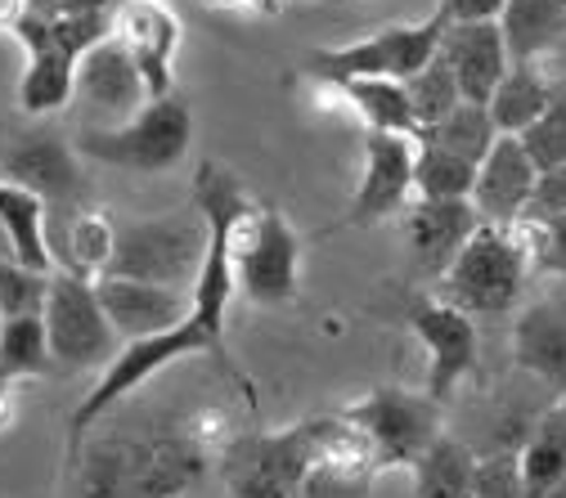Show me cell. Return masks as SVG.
<instances>
[{
    "label": "cell",
    "instance_id": "cell-1",
    "mask_svg": "<svg viewBox=\"0 0 566 498\" xmlns=\"http://www.w3.org/2000/svg\"><path fill=\"white\" fill-rule=\"evenodd\" d=\"M202 441L193 432L104 441L86 454L82 498H176L202 476Z\"/></svg>",
    "mask_w": 566,
    "mask_h": 498
},
{
    "label": "cell",
    "instance_id": "cell-2",
    "mask_svg": "<svg viewBox=\"0 0 566 498\" xmlns=\"http://www.w3.org/2000/svg\"><path fill=\"white\" fill-rule=\"evenodd\" d=\"M535 274V256L522 243L517 225H476L454 265L437 278V297L459 306L472 319H494L517 310L526 283Z\"/></svg>",
    "mask_w": 566,
    "mask_h": 498
},
{
    "label": "cell",
    "instance_id": "cell-3",
    "mask_svg": "<svg viewBox=\"0 0 566 498\" xmlns=\"http://www.w3.org/2000/svg\"><path fill=\"white\" fill-rule=\"evenodd\" d=\"M202 256H207V216L198 206H189V211H171V216L117 221V247L108 274L163 283V288H193Z\"/></svg>",
    "mask_w": 566,
    "mask_h": 498
},
{
    "label": "cell",
    "instance_id": "cell-4",
    "mask_svg": "<svg viewBox=\"0 0 566 498\" xmlns=\"http://www.w3.org/2000/svg\"><path fill=\"white\" fill-rule=\"evenodd\" d=\"M193 139V113L180 95L149 99L130 121L122 126H91L77 135V153L104 167L139 171V176H158L171 171Z\"/></svg>",
    "mask_w": 566,
    "mask_h": 498
},
{
    "label": "cell",
    "instance_id": "cell-5",
    "mask_svg": "<svg viewBox=\"0 0 566 498\" xmlns=\"http://www.w3.org/2000/svg\"><path fill=\"white\" fill-rule=\"evenodd\" d=\"M230 252H234L239 293L248 301L289 306L297 297V288H302V239L283 211L248 202L234 216Z\"/></svg>",
    "mask_w": 566,
    "mask_h": 498
},
{
    "label": "cell",
    "instance_id": "cell-6",
    "mask_svg": "<svg viewBox=\"0 0 566 498\" xmlns=\"http://www.w3.org/2000/svg\"><path fill=\"white\" fill-rule=\"evenodd\" d=\"M450 19L437 6L422 23H396L382 28L365 41H350V45H333V50H315L306 59V73L324 86L350 82V77H396L409 82L413 73H422L437 54H441V36H446Z\"/></svg>",
    "mask_w": 566,
    "mask_h": 498
},
{
    "label": "cell",
    "instance_id": "cell-7",
    "mask_svg": "<svg viewBox=\"0 0 566 498\" xmlns=\"http://www.w3.org/2000/svg\"><path fill=\"white\" fill-rule=\"evenodd\" d=\"M45 332H50V350L54 364L63 373H82V369H108L122 350L117 328L108 324L95 278L54 269L50 278V297H45Z\"/></svg>",
    "mask_w": 566,
    "mask_h": 498
},
{
    "label": "cell",
    "instance_id": "cell-8",
    "mask_svg": "<svg viewBox=\"0 0 566 498\" xmlns=\"http://www.w3.org/2000/svg\"><path fill=\"white\" fill-rule=\"evenodd\" d=\"M360 432L374 441L378 467H413L441 432H446V404L428 391H405V386H378L365 400L342 409Z\"/></svg>",
    "mask_w": 566,
    "mask_h": 498
},
{
    "label": "cell",
    "instance_id": "cell-9",
    "mask_svg": "<svg viewBox=\"0 0 566 498\" xmlns=\"http://www.w3.org/2000/svg\"><path fill=\"white\" fill-rule=\"evenodd\" d=\"M311 471V422L289 432L234 436L221 449V476L234 498H302Z\"/></svg>",
    "mask_w": 566,
    "mask_h": 498
},
{
    "label": "cell",
    "instance_id": "cell-10",
    "mask_svg": "<svg viewBox=\"0 0 566 498\" xmlns=\"http://www.w3.org/2000/svg\"><path fill=\"white\" fill-rule=\"evenodd\" d=\"M413 153H418L413 135L365 130V176L346 206V225L369 230L387 216H400L413 193Z\"/></svg>",
    "mask_w": 566,
    "mask_h": 498
},
{
    "label": "cell",
    "instance_id": "cell-11",
    "mask_svg": "<svg viewBox=\"0 0 566 498\" xmlns=\"http://www.w3.org/2000/svg\"><path fill=\"white\" fill-rule=\"evenodd\" d=\"M409 328L422 341V350H428V386L422 391L441 404H450L459 382H468L476 373V324H472V315L432 297V301H418L409 310Z\"/></svg>",
    "mask_w": 566,
    "mask_h": 498
},
{
    "label": "cell",
    "instance_id": "cell-12",
    "mask_svg": "<svg viewBox=\"0 0 566 498\" xmlns=\"http://www.w3.org/2000/svg\"><path fill=\"white\" fill-rule=\"evenodd\" d=\"M95 293H99V306H104L108 324L117 328L122 346L171 332L193 315V293L189 288H163V283L104 274V278H95Z\"/></svg>",
    "mask_w": 566,
    "mask_h": 498
},
{
    "label": "cell",
    "instance_id": "cell-13",
    "mask_svg": "<svg viewBox=\"0 0 566 498\" xmlns=\"http://www.w3.org/2000/svg\"><path fill=\"white\" fill-rule=\"evenodd\" d=\"M73 95L86 108L104 113L113 126H122V121H130L139 108L149 104V82L135 67L130 50L117 36H104V41H95L82 54V63H77V91Z\"/></svg>",
    "mask_w": 566,
    "mask_h": 498
},
{
    "label": "cell",
    "instance_id": "cell-14",
    "mask_svg": "<svg viewBox=\"0 0 566 498\" xmlns=\"http://www.w3.org/2000/svg\"><path fill=\"white\" fill-rule=\"evenodd\" d=\"M77 145L36 130L23 135L19 145L6 153V180L32 189L36 198H45V206H86V180L77 167Z\"/></svg>",
    "mask_w": 566,
    "mask_h": 498
},
{
    "label": "cell",
    "instance_id": "cell-15",
    "mask_svg": "<svg viewBox=\"0 0 566 498\" xmlns=\"http://www.w3.org/2000/svg\"><path fill=\"white\" fill-rule=\"evenodd\" d=\"M539 167L526 153L522 135H500L490 145V153L476 167V184H472V206L485 225H513L526 216V202L535 193Z\"/></svg>",
    "mask_w": 566,
    "mask_h": 498
},
{
    "label": "cell",
    "instance_id": "cell-16",
    "mask_svg": "<svg viewBox=\"0 0 566 498\" xmlns=\"http://www.w3.org/2000/svg\"><path fill=\"white\" fill-rule=\"evenodd\" d=\"M476 225H481V216H476L472 198H413L405 206L409 252H413L418 269L432 278H441L454 265V256L476 234Z\"/></svg>",
    "mask_w": 566,
    "mask_h": 498
},
{
    "label": "cell",
    "instance_id": "cell-17",
    "mask_svg": "<svg viewBox=\"0 0 566 498\" xmlns=\"http://www.w3.org/2000/svg\"><path fill=\"white\" fill-rule=\"evenodd\" d=\"M113 36L130 50L135 67L149 82V99H167L171 95V63H176V45H180V23L167 6L158 0H126L117 6V28Z\"/></svg>",
    "mask_w": 566,
    "mask_h": 498
},
{
    "label": "cell",
    "instance_id": "cell-18",
    "mask_svg": "<svg viewBox=\"0 0 566 498\" xmlns=\"http://www.w3.org/2000/svg\"><path fill=\"white\" fill-rule=\"evenodd\" d=\"M441 59L454 67L459 91L468 104H490L494 86L504 82V73L513 67L509 41L500 19H485V23H450L441 36Z\"/></svg>",
    "mask_w": 566,
    "mask_h": 498
},
{
    "label": "cell",
    "instance_id": "cell-19",
    "mask_svg": "<svg viewBox=\"0 0 566 498\" xmlns=\"http://www.w3.org/2000/svg\"><path fill=\"white\" fill-rule=\"evenodd\" d=\"M117 247V221L95 206H50V256L54 269L99 278Z\"/></svg>",
    "mask_w": 566,
    "mask_h": 498
},
{
    "label": "cell",
    "instance_id": "cell-20",
    "mask_svg": "<svg viewBox=\"0 0 566 498\" xmlns=\"http://www.w3.org/2000/svg\"><path fill=\"white\" fill-rule=\"evenodd\" d=\"M513 354H517V369L535 373L557 395H566V297L539 301L517 319Z\"/></svg>",
    "mask_w": 566,
    "mask_h": 498
},
{
    "label": "cell",
    "instance_id": "cell-21",
    "mask_svg": "<svg viewBox=\"0 0 566 498\" xmlns=\"http://www.w3.org/2000/svg\"><path fill=\"white\" fill-rule=\"evenodd\" d=\"M500 28L513 63H539L548 50L566 45V0H509Z\"/></svg>",
    "mask_w": 566,
    "mask_h": 498
},
{
    "label": "cell",
    "instance_id": "cell-22",
    "mask_svg": "<svg viewBox=\"0 0 566 498\" xmlns=\"http://www.w3.org/2000/svg\"><path fill=\"white\" fill-rule=\"evenodd\" d=\"M0 221L10 230L14 256L32 269L54 274V256H50V206L45 198H36L32 189L14 184V180H0Z\"/></svg>",
    "mask_w": 566,
    "mask_h": 498
},
{
    "label": "cell",
    "instance_id": "cell-23",
    "mask_svg": "<svg viewBox=\"0 0 566 498\" xmlns=\"http://www.w3.org/2000/svg\"><path fill=\"white\" fill-rule=\"evenodd\" d=\"M548 99H553V77L544 67L539 63H513L504 73V82L494 86L485 108H490L494 126H500V135H522L544 117Z\"/></svg>",
    "mask_w": 566,
    "mask_h": 498
},
{
    "label": "cell",
    "instance_id": "cell-24",
    "mask_svg": "<svg viewBox=\"0 0 566 498\" xmlns=\"http://www.w3.org/2000/svg\"><path fill=\"white\" fill-rule=\"evenodd\" d=\"M409 471H413V498H472L476 449L441 432Z\"/></svg>",
    "mask_w": 566,
    "mask_h": 498
},
{
    "label": "cell",
    "instance_id": "cell-25",
    "mask_svg": "<svg viewBox=\"0 0 566 498\" xmlns=\"http://www.w3.org/2000/svg\"><path fill=\"white\" fill-rule=\"evenodd\" d=\"M333 91L360 113L365 130H391V135H413L418 139V121H413L405 82H396V77H350V82H337Z\"/></svg>",
    "mask_w": 566,
    "mask_h": 498
},
{
    "label": "cell",
    "instance_id": "cell-26",
    "mask_svg": "<svg viewBox=\"0 0 566 498\" xmlns=\"http://www.w3.org/2000/svg\"><path fill=\"white\" fill-rule=\"evenodd\" d=\"M54 350L45 332V315H19L0 319V382H23V378H50Z\"/></svg>",
    "mask_w": 566,
    "mask_h": 498
},
{
    "label": "cell",
    "instance_id": "cell-27",
    "mask_svg": "<svg viewBox=\"0 0 566 498\" xmlns=\"http://www.w3.org/2000/svg\"><path fill=\"white\" fill-rule=\"evenodd\" d=\"M418 139H422V145L450 149V153H459V158H468V162L481 167V158L490 153V145L500 139V126H494V117H490L485 104H468V99H463L446 121L428 126Z\"/></svg>",
    "mask_w": 566,
    "mask_h": 498
},
{
    "label": "cell",
    "instance_id": "cell-28",
    "mask_svg": "<svg viewBox=\"0 0 566 498\" xmlns=\"http://www.w3.org/2000/svg\"><path fill=\"white\" fill-rule=\"evenodd\" d=\"M472 184H476V162L418 139V153H413V193L418 198H472Z\"/></svg>",
    "mask_w": 566,
    "mask_h": 498
},
{
    "label": "cell",
    "instance_id": "cell-29",
    "mask_svg": "<svg viewBox=\"0 0 566 498\" xmlns=\"http://www.w3.org/2000/svg\"><path fill=\"white\" fill-rule=\"evenodd\" d=\"M405 91H409V108H413V121H418V135L428 130V126H437V121H446L459 104H463V91H459V77H454V67L437 54L422 73H413L409 82H405Z\"/></svg>",
    "mask_w": 566,
    "mask_h": 498
},
{
    "label": "cell",
    "instance_id": "cell-30",
    "mask_svg": "<svg viewBox=\"0 0 566 498\" xmlns=\"http://www.w3.org/2000/svg\"><path fill=\"white\" fill-rule=\"evenodd\" d=\"M50 278L45 269H32L23 261H0V319H19V315H41L50 297Z\"/></svg>",
    "mask_w": 566,
    "mask_h": 498
},
{
    "label": "cell",
    "instance_id": "cell-31",
    "mask_svg": "<svg viewBox=\"0 0 566 498\" xmlns=\"http://www.w3.org/2000/svg\"><path fill=\"white\" fill-rule=\"evenodd\" d=\"M522 145H526V153L535 158L539 171L566 167V77L553 82V99H548L544 117L531 130H522Z\"/></svg>",
    "mask_w": 566,
    "mask_h": 498
},
{
    "label": "cell",
    "instance_id": "cell-32",
    "mask_svg": "<svg viewBox=\"0 0 566 498\" xmlns=\"http://www.w3.org/2000/svg\"><path fill=\"white\" fill-rule=\"evenodd\" d=\"M472 498H526V471L517 449H490L476 454Z\"/></svg>",
    "mask_w": 566,
    "mask_h": 498
},
{
    "label": "cell",
    "instance_id": "cell-33",
    "mask_svg": "<svg viewBox=\"0 0 566 498\" xmlns=\"http://www.w3.org/2000/svg\"><path fill=\"white\" fill-rule=\"evenodd\" d=\"M557 216H566V167L539 171L535 193H531V202H526V221L548 225V221H557Z\"/></svg>",
    "mask_w": 566,
    "mask_h": 498
},
{
    "label": "cell",
    "instance_id": "cell-34",
    "mask_svg": "<svg viewBox=\"0 0 566 498\" xmlns=\"http://www.w3.org/2000/svg\"><path fill=\"white\" fill-rule=\"evenodd\" d=\"M539 225V221H535ZM539 274L566 278V216L539 225Z\"/></svg>",
    "mask_w": 566,
    "mask_h": 498
},
{
    "label": "cell",
    "instance_id": "cell-35",
    "mask_svg": "<svg viewBox=\"0 0 566 498\" xmlns=\"http://www.w3.org/2000/svg\"><path fill=\"white\" fill-rule=\"evenodd\" d=\"M446 10L450 23H485V19H500L509 0H437Z\"/></svg>",
    "mask_w": 566,
    "mask_h": 498
},
{
    "label": "cell",
    "instance_id": "cell-36",
    "mask_svg": "<svg viewBox=\"0 0 566 498\" xmlns=\"http://www.w3.org/2000/svg\"><path fill=\"white\" fill-rule=\"evenodd\" d=\"M14 417H19V404H14L10 386L0 382V432H10V426H14Z\"/></svg>",
    "mask_w": 566,
    "mask_h": 498
},
{
    "label": "cell",
    "instance_id": "cell-37",
    "mask_svg": "<svg viewBox=\"0 0 566 498\" xmlns=\"http://www.w3.org/2000/svg\"><path fill=\"white\" fill-rule=\"evenodd\" d=\"M0 261H19V256H14V243H10V230H6V221H0Z\"/></svg>",
    "mask_w": 566,
    "mask_h": 498
},
{
    "label": "cell",
    "instance_id": "cell-38",
    "mask_svg": "<svg viewBox=\"0 0 566 498\" xmlns=\"http://www.w3.org/2000/svg\"><path fill=\"white\" fill-rule=\"evenodd\" d=\"M544 498H566V480H562V485H557V489H548V494H544Z\"/></svg>",
    "mask_w": 566,
    "mask_h": 498
}]
</instances>
